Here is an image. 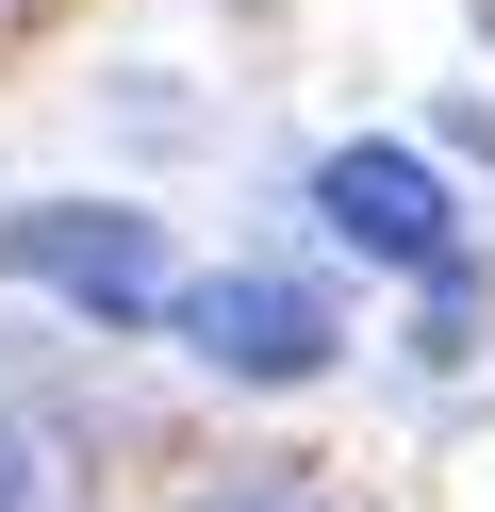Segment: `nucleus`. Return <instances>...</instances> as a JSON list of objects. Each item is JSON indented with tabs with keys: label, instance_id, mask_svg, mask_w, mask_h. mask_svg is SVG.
<instances>
[{
	"label": "nucleus",
	"instance_id": "1",
	"mask_svg": "<svg viewBox=\"0 0 495 512\" xmlns=\"http://www.w3.org/2000/svg\"><path fill=\"white\" fill-rule=\"evenodd\" d=\"M165 331H182L215 380H330V347H347L297 265H198V281H165Z\"/></svg>",
	"mask_w": 495,
	"mask_h": 512
},
{
	"label": "nucleus",
	"instance_id": "2",
	"mask_svg": "<svg viewBox=\"0 0 495 512\" xmlns=\"http://www.w3.org/2000/svg\"><path fill=\"white\" fill-rule=\"evenodd\" d=\"M0 265L50 281V298H83L99 331H149L165 314V232L132 199H33V215H0Z\"/></svg>",
	"mask_w": 495,
	"mask_h": 512
},
{
	"label": "nucleus",
	"instance_id": "3",
	"mask_svg": "<svg viewBox=\"0 0 495 512\" xmlns=\"http://www.w3.org/2000/svg\"><path fill=\"white\" fill-rule=\"evenodd\" d=\"M314 215L363 248V265H413V281L446 265V232H462L446 166H429V149H396V133H347V149H330V166H314Z\"/></svg>",
	"mask_w": 495,
	"mask_h": 512
},
{
	"label": "nucleus",
	"instance_id": "4",
	"mask_svg": "<svg viewBox=\"0 0 495 512\" xmlns=\"http://www.w3.org/2000/svg\"><path fill=\"white\" fill-rule=\"evenodd\" d=\"M0 512H83V463L50 430H17V413H0Z\"/></svg>",
	"mask_w": 495,
	"mask_h": 512
},
{
	"label": "nucleus",
	"instance_id": "5",
	"mask_svg": "<svg viewBox=\"0 0 495 512\" xmlns=\"http://www.w3.org/2000/svg\"><path fill=\"white\" fill-rule=\"evenodd\" d=\"M198 512H330V496H297V479H215Z\"/></svg>",
	"mask_w": 495,
	"mask_h": 512
}]
</instances>
